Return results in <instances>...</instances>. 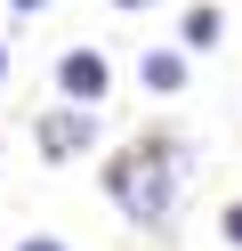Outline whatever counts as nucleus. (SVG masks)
<instances>
[{
    "mask_svg": "<svg viewBox=\"0 0 242 251\" xmlns=\"http://www.w3.org/2000/svg\"><path fill=\"white\" fill-rule=\"evenodd\" d=\"M177 195H186V146L170 130H145V138H129V146L105 154V202L129 227H170Z\"/></svg>",
    "mask_w": 242,
    "mask_h": 251,
    "instance_id": "f257e3e1",
    "label": "nucleus"
},
{
    "mask_svg": "<svg viewBox=\"0 0 242 251\" xmlns=\"http://www.w3.org/2000/svg\"><path fill=\"white\" fill-rule=\"evenodd\" d=\"M97 138H105V114H81V105H48V114H32V146H41V162H73V154H89Z\"/></svg>",
    "mask_w": 242,
    "mask_h": 251,
    "instance_id": "f03ea898",
    "label": "nucleus"
},
{
    "mask_svg": "<svg viewBox=\"0 0 242 251\" xmlns=\"http://www.w3.org/2000/svg\"><path fill=\"white\" fill-rule=\"evenodd\" d=\"M105 98H113V57L105 49H65L57 57V105L105 114Z\"/></svg>",
    "mask_w": 242,
    "mask_h": 251,
    "instance_id": "7ed1b4c3",
    "label": "nucleus"
},
{
    "mask_svg": "<svg viewBox=\"0 0 242 251\" xmlns=\"http://www.w3.org/2000/svg\"><path fill=\"white\" fill-rule=\"evenodd\" d=\"M218 41H226V8L218 0H194L186 17H177V57L194 65V49H218Z\"/></svg>",
    "mask_w": 242,
    "mask_h": 251,
    "instance_id": "20e7f679",
    "label": "nucleus"
},
{
    "mask_svg": "<svg viewBox=\"0 0 242 251\" xmlns=\"http://www.w3.org/2000/svg\"><path fill=\"white\" fill-rule=\"evenodd\" d=\"M186 57H177V49H145V65H137V81L145 89H154V98H177V89H186Z\"/></svg>",
    "mask_w": 242,
    "mask_h": 251,
    "instance_id": "39448f33",
    "label": "nucleus"
},
{
    "mask_svg": "<svg viewBox=\"0 0 242 251\" xmlns=\"http://www.w3.org/2000/svg\"><path fill=\"white\" fill-rule=\"evenodd\" d=\"M218 235H226V243L242 251V202H226V211H218Z\"/></svg>",
    "mask_w": 242,
    "mask_h": 251,
    "instance_id": "423d86ee",
    "label": "nucleus"
},
{
    "mask_svg": "<svg viewBox=\"0 0 242 251\" xmlns=\"http://www.w3.org/2000/svg\"><path fill=\"white\" fill-rule=\"evenodd\" d=\"M8 251H65V235H24V243H8Z\"/></svg>",
    "mask_w": 242,
    "mask_h": 251,
    "instance_id": "0eeeda50",
    "label": "nucleus"
},
{
    "mask_svg": "<svg viewBox=\"0 0 242 251\" xmlns=\"http://www.w3.org/2000/svg\"><path fill=\"white\" fill-rule=\"evenodd\" d=\"M41 8H48V0H8V17H41Z\"/></svg>",
    "mask_w": 242,
    "mask_h": 251,
    "instance_id": "6e6552de",
    "label": "nucleus"
},
{
    "mask_svg": "<svg viewBox=\"0 0 242 251\" xmlns=\"http://www.w3.org/2000/svg\"><path fill=\"white\" fill-rule=\"evenodd\" d=\"M113 8H129V17H137V8H154V0H113Z\"/></svg>",
    "mask_w": 242,
    "mask_h": 251,
    "instance_id": "1a4fd4ad",
    "label": "nucleus"
},
{
    "mask_svg": "<svg viewBox=\"0 0 242 251\" xmlns=\"http://www.w3.org/2000/svg\"><path fill=\"white\" fill-rule=\"evenodd\" d=\"M0 89H8V41H0Z\"/></svg>",
    "mask_w": 242,
    "mask_h": 251,
    "instance_id": "9d476101",
    "label": "nucleus"
}]
</instances>
